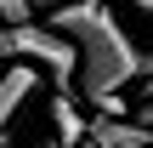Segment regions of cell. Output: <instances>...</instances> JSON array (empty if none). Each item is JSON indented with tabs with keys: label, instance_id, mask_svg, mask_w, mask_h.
Segmentation results:
<instances>
[{
	"label": "cell",
	"instance_id": "6da1fadb",
	"mask_svg": "<svg viewBox=\"0 0 153 148\" xmlns=\"http://www.w3.org/2000/svg\"><path fill=\"white\" fill-rule=\"evenodd\" d=\"M51 29L74 40V51H79V80H74V91H79L91 108L114 103V97H119L131 80H142V74H148V97H153V51H142V46L131 40V29L114 17L108 0H68V6L51 11Z\"/></svg>",
	"mask_w": 153,
	"mask_h": 148
},
{
	"label": "cell",
	"instance_id": "7a4b0ae2",
	"mask_svg": "<svg viewBox=\"0 0 153 148\" xmlns=\"http://www.w3.org/2000/svg\"><path fill=\"white\" fill-rule=\"evenodd\" d=\"M0 63H6V68L28 63V68H40L57 91H74V80H79V51H74V40L57 34L51 23H0Z\"/></svg>",
	"mask_w": 153,
	"mask_h": 148
},
{
	"label": "cell",
	"instance_id": "3957f363",
	"mask_svg": "<svg viewBox=\"0 0 153 148\" xmlns=\"http://www.w3.org/2000/svg\"><path fill=\"white\" fill-rule=\"evenodd\" d=\"M40 80H45V74H40V68H28V63H17V68H6V74H0V143H6V131H11V114L40 91Z\"/></svg>",
	"mask_w": 153,
	"mask_h": 148
},
{
	"label": "cell",
	"instance_id": "277c9868",
	"mask_svg": "<svg viewBox=\"0 0 153 148\" xmlns=\"http://www.w3.org/2000/svg\"><path fill=\"white\" fill-rule=\"evenodd\" d=\"M51 131H57V143H62V148H85V143H91V120L68 103V91L51 97Z\"/></svg>",
	"mask_w": 153,
	"mask_h": 148
},
{
	"label": "cell",
	"instance_id": "5b68a950",
	"mask_svg": "<svg viewBox=\"0 0 153 148\" xmlns=\"http://www.w3.org/2000/svg\"><path fill=\"white\" fill-rule=\"evenodd\" d=\"M28 6H34V0H0V17H6V23H28Z\"/></svg>",
	"mask_w": 153,
	"mask_h": 148
},
{
	"label": "cell",
	"instance_id": "8992f818",
	"mask_svg": "<svg viewBox=\"0 0 153 148\" xmlns=\"http://www.w3.org/2000/svg\"><path fill=\"white\" fill-rule=\"evenodd\" d=\"M114 6H131V11L148 23V34H153V0H114Z\"/></svg>",
	"mask_w": 153,
	"mask_h": 148
},
{
	"label": "cell",
	"instance_id": "52a82bcc",
	"mask_svg": "<svg viewBox=\"0 0 153 148\" xmlns=\"http://www.w3.org/2000/svg\"><path fill=\"white\" fill-rule=\"evenodd\" d=\"M131 120H136V125H153V97H142V108H136Z\"/></svg>",
	"mask_w": 153,
	"mask_h": 148
},
{
	"label": "cell",
	"instance_id": "ba28073f",
	"mask_svg": "<svg viewBox=\"0 0 153 148\" xmlns=\"http://www.w3.org/2000/svg\"><path fill=\"white\" fill-rule=\"evenodd\" d=\"M40 148H62V143H57V137H51V143H40Z\"/></svg>",
	"mask_w": 153,
	"mask_h": 148
},
{
	"label": "cell",
	"instance_id": "9c48e42d",
	"mask_svg": "<svg viewBox=\"0 0 153 148\" xmlns=\"http://www.w3.org/2000/svg\"><path fill=\"white\" fill-rule=\"evenodd\" d=\"M97 148H114V143H97Z\"/></svg>",
	"mask_w": 153,
	"mask_h": 148
},
{
	"label": "cell",
	"instance_id": "30bf717a",
	"mask_svg": "<svg viewBox=\"0 0 153 148\" xmlns=\"http://www.w3.org/2000/svg\"><path fill=\"white\" fill-rule=\"evenodd\" d=\"M85 148H97V143H85Z\"/></svg>",
	"mask_w": 153,
	"mask_h": 148
}]
</instances>
